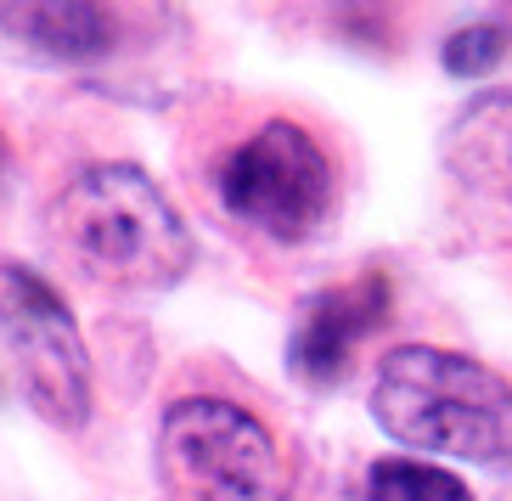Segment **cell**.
<instances>
[{
    "instance_id": "cell-1",
    "label": "cell",
    "mask_w": 512,
    "mask_h": 501,
    "mask_svg": "<svg viewBox=\"0 0 512 501\" xmlns=\"http://www.w3.org/2000/svg\"><path fill=\"white\" fill-rule=\"evenodd\" d=\"M51 248L102 288L164 293L186 282L197 243L164 186L136 164H91L51 198Z\"/></svg>"
},
{
    "instance_id": "cell-2",
    "label": "cell",
    "mask_w": 512,
    "mask_h": 501,
    "mask_svg": "<svg viewBox=\"0 0 512 501\" xmlns=\"http://www.w3.org/2000/svg\"><path fill=\"white\" fill-rule=\"evenodd\" d=\"M372 417L394 445L479 468H512V383L473 355L400 344L372 383Z\"/></svg>"
},
{
    "instance_id": "cell-3",
    "label": "cell",
    "mask_w": 512,
    "mask_h": 501,
    "mask_svg": "<svg viewBox=\"0 0 512 501\" xmlns=\"http://www.w3.org/2000/svg\"><path fill=\"white\" fill-rule=\"evenodd\" d=\"M158 479L175 501H287L293 490L276 434L220 395H192L164 411Z\"/></svg>"
},
{
    "instance_id": "cell-4",
    "label": "cell",
    "mask_w": 512,
    "mask_h": 501,
    "mask_svg": "<svg viewBox=\"0 0 512 501\" xmlns=\"http://www.w3.org/2000/svg\"><path fill=\"white\" fill-rule=\"evenodd\" d=\"M220 203L271 243H304L332 209V164L304 124L271 119L220 164Z\"/></svg>"
},
{
    "instance_id": "cell-5",
    "label": "cell",
    "mask_w": 512,
    "mask_h": 501,
    "mask_svg": "<svg viewBox=\"0 0 512 501\" xmlns=\"http://www.w3.org/2000/svg\"><path fill=\"white\" fill-rule=\"evenodd\" d=\"M0 338L29 406L51 428L79 434L91 423V350L62 293L29 265H0Z\"/></svg>"
},
{
    "instance_id": "cell-6",
    "label": "cell",
    "mask_w": 512,
    "mask_h": 501,
    "mask_svg": "<svg viewBox=\"0 0 512 501\" xmlns=\"http://www.w3.org/2000/svg\"><path fill=\"white\" fill-rule=\"evenodd\" d=\"M389 299L394 293L383 271H361L344 288H327L316 299H304L299 321H293V338H287L293 372L304 383H316V389L338 383L349 372V361H355V350L389 321Z\"/></svg>"
},
{
    "instance_id": "cell-7",
    "label": "cell",
    "mask_w": 512,
    "mask_h": 501,
    "mask_svg": "<svg viewBox=\"0 0 512 501\" xmlns=\"http://www.w3.org/2000/svg\"><path fill=\"white\" fill-rule=\"evenodd\" d=\"M0 34L46 62H96L119 40V17L91 0H0Z\"/></svg>"
},
{
    "instance_id": "cell-8",
    "label": "cell",
    "mask_w": 512,
    "mask_h": 501,
    "mask_svg": "<svg viewBox=\"0 0 512 501\" xmlns=\"http://www.w3.org/2000/svg\"><path fill=\"white\" fill-rule=\"evenodd\" d=\"M451 169L512 214V91H484L451 119Z\"/></svg>"
},
{
    "instance_id": "cell-9",
    "label": "cell",
    "mask_w": 512,
    "mask_h": 501,
    "mask_svg": "<svg viewBox=\"0 0 512 501\" xmlns=\"http://www.w3.org/2000/svg\"><path fill=\"white\" fill-rule=\"evenodd\" d=\"M366 501H473V490L439 462L422 456H389L366 473Z\"/></svg>"
},
{
    "instance_id": "cell-10",
    "label": "cell",
    "mask_w": 512,
    "mask_h": 501,
    "mask_svg": "<svg viewBox=\"0 0 512 501\" xmlns=\"http://www.w3.org/2000/svg\"><path fill=\"white\" fill-rule=\"evenodd\" d=\"M507 51H512V34L501 29V23H467V29H456L451 40H445L439 62H445L451 79H484L507 62Z\"/></svg>"
}]
</instances>
